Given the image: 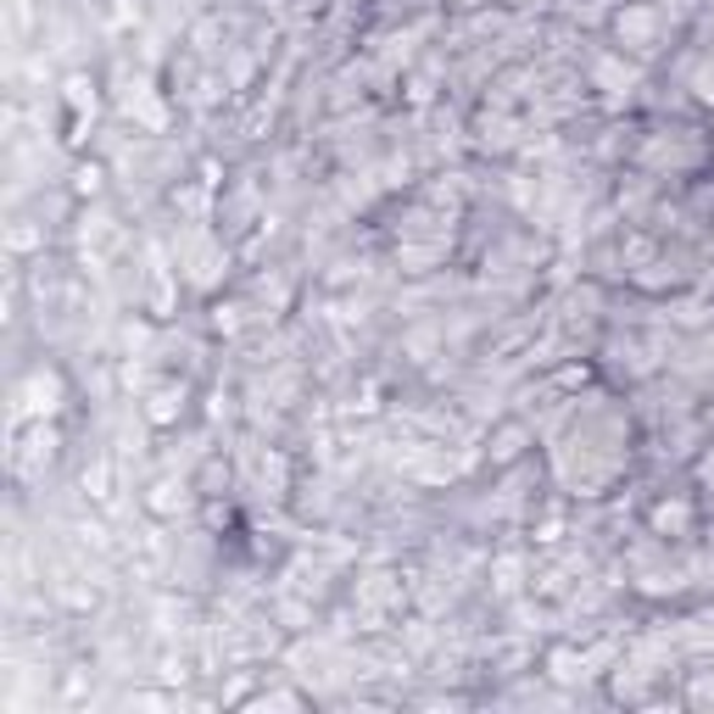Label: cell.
I'll return each mask as SVG.
<instances>
[{
  "label": "cell",
  "mask_w": 714,
  "mask_h": 714,
  "mask_svg": "<svg viewBox=\"0 0 714 714\" xmlns=\"http://www.w3.org/2000/svg\"><path fill=\"white\" fill-rule=\"evenodd\" d=\"M118 107H123V118H134L140 129H162V123H168V107L152 95V78H146V73H123V78H118Z\"/></svg>",
  "instance_id": "obj_1"
},
{
  "label": "cell",
  "mask_w": 714,
  "mask_h": 714,
  "mask_svg": "<svg viewBox=\"0 0 714 714\" xmlns=\"http://www.w3.org/2000/svg\"><path fill=\"white\" fill-rule=\"evenodd\" d=\"M614 34H620L626 51H653L658 34H664V7H648V0H637V7L614 12Z\"/></svg>",
  "instance_id": "obj_2"
},
{
  "label": "cell",
  "mask_w": 714,
  "mask_h": 714,
  "mask_svg": "<svg viewBox=\"0 0 714 714\" xmlns=\"http://www.w3.org/2000/svg\"><path fill=\"white\" fill-rule=\"evenodd\" d=\"M223 274H229V252L213 241V234H190V241H184V279L202 285V291H213Z\"/></svg>",
  "instance_id": "obj_3"
},
{
  "label": "cell",
  "mask_w": 714,
  "mask_h": 714,
  "mask_svg": "<svg viewBox=\"0 0 714 714\" xmlns=\"http://www.w3.org/2000/svg\"><path fill=\"white\" fill-rule=\"evenodd\" d=\"M23 419H51L57 408H62V374H51V368H34L28 379H23Z\"/></svg>",
  "instance_id": "obj_4"
},
{
  "label": "cell",
  "mask_w": 714,
  "mask_h": 714,
  "mask_svg": "<svg viewBox=\"0 0 714 714\" xmlns=\"http://www.w3.org/2000/svg\"><path fill=\"white\" fill-rule=\"evenodd\" d=\"M592 84L620 101V95H631V89L642 84V73H637L631 62H620V57H597V62H592Z\"/></svg>",
  "instance_id": "obj_5"
},
{
  "label": "cell",
  "mask_w": 714,
  "mask_h": 714,
  "mask_svg": "<svg viewBox=\"0 0 714 714\" xmlns=\"http://www.w3.org/2000/svg\"><path fill=\"white\" fill-rule=\"evenodd\" d=\"M184 386H179V379H162V386H152V397H146V419L157 424V431H162V424H173L179 413H184Z\"/></svg>",
  "instance_id": "obj_6"
},
{
  "label": "cell",
  "mask_w": 714,
  "mask_h": 714,
  "mask_svg": "<svg viewBox=\"0 0 714 714\" xmlns=\"http://www.w3.org/2000/svg\"><path fill=\"white\" fill-rule=\"evenodd\" d=\"M62 101H68L73 123L84 129V118H95V107H101V95H95V78H89V73H73V78L62 84Z\"/></svg>",
  "instance_id": "obj_7"
},
{
  "label": "cell",
  "mask_w": 714,
  "mask_h": 714,
  "mask_svg": "<svg viewBox=\"0 0 714 714\" xmlns=\"http://www.w3.org/2000/svg\"><path fill=\"white\" fill-rule=\"evenodd\" d=\"M653 531L658 536H687L692 531V503H681V497L676 503H658L653 508Z\"/></svg>",
  "instance_id": "obj_8"
},
{
  "label": "cell",
  "mask_w": 714,
  "mask_h": 714,
  "mask_svg": "<svg viewBox=\"0 0 714 714\" xmlns=\"http://www.w3.org/2000/svg\"><path fill=\"white\" fill-rule=\"evenodd\" d=\"M51 452H57V431L51 424H34V436L23 441V452H17V469H34V463H51Z\"/></svg>",
  "instance_id": "obj_9"
},
{
  "label": "cell",
  "mask_w": 714,
  "mask_h": 714,
  "mask_svg": "<svg viewBox=\"0 0 714 714\" xmlns=\"http://www.w3.org/2000/svg\"><path fill=\"white\" fill-rule=\"evenodd\" d=\"M547 670H553V681H592V676H597V670H592V658L569 653V648H558V653L547 658Z\"/></svg>",
  "instance_id": "obj_10"
},
{
  "label": "cell",
  "mask_w": 714,
  "mask_h": 714,
  "mask_svg": "<svg viewBox=\"0 0 714 714\" xmlns=\"http://www.w3.org/2000/svg\"><path fill=\"white\" fill-rule=\"evenodd\" d=\"M257 486H263V497H285V458L279 452H257Z\"/></svg>",
  "instance_id": "obj_11"
},
{
  "label": "cell",
  "mask_w": 714,
  "mask_h": 714,
  "mask_svg": "<svg viewBox=\"0 0 714 714\" xmlns=\"http://www.w3.org/2000/svg\"><path fill=\"white\" fill-rule=\"evenodd\" d=\"M146 508L152 513H179L184 508V481H157L152 497H146Z\"/></svg>",
  "instance_id": "obj_12"
},
{
  "label": "cell",
  "mask_w": 714,
  "mask_h": 714,
  "mask_svg": "<svg viewBox=\"0 0 714 714\" xmlns=\"http://www.w3.org/2000/svg\"><path fill=\"white\" fill-rule=\"evenodd\" d=\"M681 642H687V648H698V653H709V648H714V614H698V620H687Z\"/></svg>",
  "instance_id": "obj_13"
},
{
  "label": "cell",
  "mask_w": 714,
  "mask_h": 714,
  "mask_svg": "<svg viewBox=\"0 0 714 714\" xmlns=\"http://www.w3.org/2000/svg\"><path fill=\"white\" fill-rule=\"evenodd\" d=\"M519 447H525V431H503V436H497V447H492V463L519 458Z\"/></svg>",
  "instance_id": "obj_14"
},
{
  "label": "cell",
  "mask_w": 714,
  "mask_h": 714,
  "mask_svg": "<svg viewBox=\"0 0 714 714\" xmlns=\"http://www.w3.org/2000/svg\"><path fill=\"white\" fill-rule=\"evenodd\" d=\"M107 481H112V469H107V463H95V469H84V492H89L95 503H107Z\"/></svg>",
  "instance_id": "obj_15"
},
{
  "label": "cell",
  "mask_w": 714,
  "mask_h": 714,
  "mask_svg": "<svg viewBox=\"0 0 714 714\" xmlns=\"http://www.w3.org/2000/svg\"><path fill=\"white\" fill-rule=\"evenodd\" d=\"M73 190H78V196H101V168H95V162L78 168V173H73Z\"/></svg>",
  "instance_id": "obj_16"
},
{
  "label": "cell",
  "mask_w": 714,
  "mask_h": 714,
  "mask_svg": "<svg viewBox=\"0 0 714 714\" xmlns=\"http://www.w3.org/2000/svg\"><path fill=\"white\" fill-rule=\"evenodd\" d=\"M7 246H12V252H28V246H45V234H39V229H28V223H17V229L7 234Z\"/></svg>",
  "instance_id": "obj_17"
},
{
  "label": "cell",
  "mask_w": 714,
  "mask_h": 714,
  "mask_svg": "<svg viewBox=\"0 0 714 714\" xmlns=\"http://www.w3.org/2000/svg\"><path fill=\"white\" fill-rule=\"evenodd\" d=\"M519 586V558H503L497 564V592H513Z\"/></svg>",
  "instance_id": "obj_18"
},
{
  "label": "cell",
  "mask_w": 714,
  "mask_h": 714,
  "mask_svg": "<svg viewBox=\"0 0 714 714\" xmlns=\"http://www.w3.org/2000/svg\"><path fill=\"white\" fill-rule=\"evenodd\" d=\"M218 329H223V336H234V329H241V307H218Z\"/></svg>",
  "instance_id": "obj_19"
},
{
  "label": "cell",
  "mask_w": 714,
  "mask_h": 714,
  "mask_svg": "<svg viewBox=\"0 0 714 714\" xmlns=\"http://www.w3.org/2000/svg\"><path fill=\"white\" fill-rule=\"evenodd\" d=\"M664 7H676V12H687V7H692V0H664Z\"/></svg>",
  "instance_id": "obj_20"
},
{
  "label": "cell",
  "mask_w": 714,
  "mask_h": 714,
  "mask_svg": "<svg viewBox=\"0 0 714 714\" xmlns=\"http://www.w3.org/2000/svg\"><path fill=\"white\" fill-rule=\"evenodd\" d=\"M263 7H279V0H263Z\"/></svg>",
  "instance_id": "obj_21"
}]
</instances>
